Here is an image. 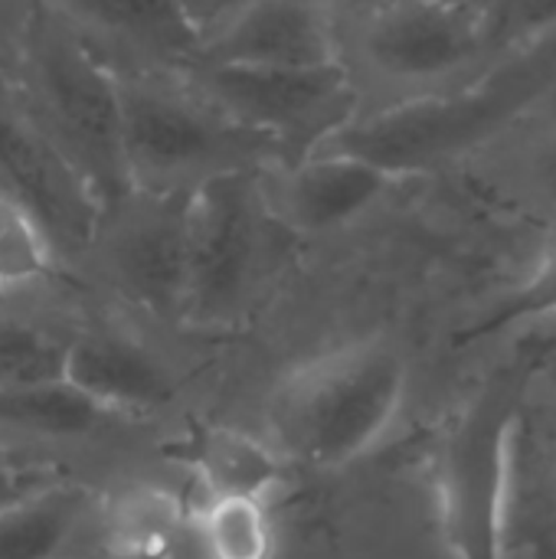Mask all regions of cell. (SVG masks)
<instances>
[{
    "label": "cell",
    "mask_w": 556,
    "mask_h": 559,
    "mask_svg": "<svg viewBox=\"0 0 556 559\" xmlns=\"http://www.w3.org/2000/svg\"><path fill=\"white\" fill-rule=\"evenodd\" d=\"M556 85V36L544 33L514 46L478 82L393 105L367 121L344 124L328 138L331 151L370 160L390 177L449 160L524 115Z\"/></svg>",
    "instance_id": "6da1fadb"
},
{
    "label": "cell",
    "mask_w": 556,
    "mask_h": 559,
    "mask_svg": "<svg viewBox=\"0 0 556 559\" xmlns=\"http://www.w3.org/2000/svg\"><path fill=\"white\" fill-rule=\"evenodd\" d=\"M406 396V364L383 341L328 350L275 390L272 445L311 468H344L390 432Z\"/></svg>",
    "instance_id": "7a4b0ae2"
},
{
    "label": "cell",
    "mask_w": 556,
    "mask_h": 559,
    "mask_svg": "<svg viewBox=\"0 0 556 559\" xmlns=\"http://www.w3.org/2000/svg\"><path fill=\"white\" fill-rule=\"evenodd\" d=\"M521 403L524 373H501L459 406L436 442L433 488L452 559H505Z\"/></svg>",
    "instance_id": "3957f363"
},
{
    "label": "cell",
    "mask_w": 556,
    "mask_h": 559,
    "mask_svg": "<svg viewBox=\"0 0 556 559\" xmlns=\"http://www.w3.org/2000/svg\"><path fill=\"white\" fill-rule=\"evenodd\" d=\"M29 62L46 111V131L82 170L102 213L118 210L134 193L125 157L118 79L88 56L72 33L52 26L46 16L33 23Z\"/></svg>",
    "instance_id": "277c9868"
},
{
    "label": "cell",
    "mask_w": 556,
    "mask_h": 559,
    "mask_svg": "<svg viewBox=\"0 0 556 559\" xmlns=\"http://www.w3.org/2000/svg\"><path fill=\"white\" fill-rule=\"evenodd\" d=\"M121 131L131 183L161 187L193 170L246 167L249 157L279 147L265 131L233 121L213 105L157 88L141 79H118Z\"/></svg>",
    "instance_id": "5b68a950"
},
{
    "label": "cell",
    "mask_w": 556,
    "mask_h": 559,
    "mask_svg": "<svg viewBox=\"0 0 556 559\" xmlns=\"http://www.w3.org/2000/svg\"><path fill=\"white\" fill-rule=\"evenodd\" d=\"M265 249V213L256 174L226 167L190 187L187 200V298L193 321H223L246 301Z\"/></svg>",
    "instance_id": "8992f818"
},
{
    "label": "cell",
    "mask_w": 556,
    "mask_h": 559,
    "mask_svg": "<svg viewBox=\"0 0 556 559\" xmlns=\"http://www.w3.org/2000/svg\"><path fill=\"white\" fill-rule=\"evenodd\" d=\"M206 92L233 121L265 131L275 144L305 134V141L331 138L347 124L354 88L347 69L321 66H226L210 62Z\"/></svg>",
    "instance_id": "52a82bcc"
},
{
    "label": "cell",
    "mask_w": 556,
    "mask_h": 559,
    "mask_svg": "<svg viewBox=\"0 0 556 559\" xmlns=\"http://www.w3.org/2000/svg\"><path fill=\"white\" fill-rule=\"evenodd\" d=\"M0 187L23 203L52 246L82 249L102 223V203L39 118L0 95Z\"/></svg>",
    "instance_id": "ba28073f"
},
{
    "label": "cell",
    "mask_w": 556,
    "mask_h": 559,
    "mask_svg": "<svg viewBox=\"0 0 556 559\" xmlns=\"http://www.w3.org/2000/svg\"><path fill=\"white\" fill-rule=\"evenodd\" d=\"M488 43V20L459 0H403L383 10L367 36L374 62L403 79L442 75Z\"/></svg>",
    "instance_id": "9c48e42d"
},
{
    "label": "cell",
    "mask_w": 556,
    "mask_h": 559,
    "mask_svg": "<svg viewBox=\"0 0 556 559\" xmlns=\"http://www.w3.org/2000/svg\"><path fill=\"white\" fill-rule=\"evenodd\" d=\"M190 187L154 190L115 233L111 259L121 285L154 314L184 311Z\"/></svg>",
    "instance_id": "30bf717a"
},
{
    "label": "cell",
    "mask_w": 556,
    "mask_h": 559,
    "mask_svg": "<svg viewBox=\"0 0 556 559\" xmlns=\"http://www.w3.org/2000/svg\"><path fill=\"white\" fill-rule=\"evenodd\" d=\"M62 380L111 416L147 413L174 396V380L164 364L118 334H85L66 344Z\"/></svg>",
    "instance_id": "8fae6325"
},
{
    "label": "cell",
    "mask_w": 556,
    "mask_h": 559,
    "mask_svg": "<svg viewBox=\"0 0 556 559\" xmlns=\"http://www.w3.org/2000/svg\"><path fill=\"white\" fill-rule=\"evenodd\" d=\"M206 59L226 66H321L334 62V49L311 3L252 0L210 43Z\"/></svg>",
    "instance_id": "7c38bea8"
},
{
    "label": "cell",
    "mask_w": 556,
    "mask_h": 559,
    "mask_svg": "<svg viewBox=\"0 0 556 559\" xmlns=\"http://www.w3.org/2000/svg\"><path fill=\"white\" fill-rule=\"evenodd\" d=\"M393 177L347 151L308 157L288 187V210L305 229H331L364 213Z\"/></svg>",
    "instance_id": "4fadbf2b"
},
{
    "label": "cell",
    "mask_w": 556,
    "mask_h": 559,
    "mask_svg": "<svg viewBox=\"0 0 556 559\" xmlns=\"http://www.w3.org/2000/svg\"><path fill=\"white\" fill-rule=\"evenodd\" d=\"M190 511L177 491L161 485H131L105 508L108 557L167 559L190 527Z\"/></svg>",
    "instance_id": "5bb4252c"
},
{
    "label": "cell",
    "mask_w": 556,
    "mask_h": 559,
    "mask_svg": "<svg viewBox=\"0 0 556 559\" xmlns=\"http://www.w3.org/2000/svg\"><path fill=\"white\" fill-rule=\"evenodd\" d=\"M88 511V491L49 485L0 504V559H59Z\"/></svg>",
    "instance_id": "9a60e30c"
},
{
    "label": "cell",
    "mask_w": 556,
    "mask_h": 559,
    "mask_svg": "<svg viewBox=\"0 0 556 559\" xmlns=\"http://www.w3.org/2000/svg\"><path fill=\"white\" fill-rule=\"evenodd\" d=\"M193 468L206 498L239 495L269 501L285 478V455L246 429L216 426L200 439Z\"/></svg>",
    "instance_id": "2e32d148"
},
{
    "label": "cell",
    "mask_w": 556,
    "mask_h": 559,
    "mask_svg": "<svg viewBox=\"0 0 556 559\" xmlns=\"http://www.w3.org/2000/svg\"><path fill=\"white\" fill-rule=\"evenodd\" d=\"M85 23L161 56L200 49L203 26L180 0H56Z\"/></svg>",
    "instance_id": "e0dca14e"
},
{
    "label": "cell",
    "mask_w": 556,
    "mask_h": 559,
    "mask_svg": "<svg viewBox=\"0 0 556 559\" xmlns=\"http://www.w3.org/2000/svg\"><path fill=\"white\" fill-rule=\"evenodd\" d=\"M115 419L66 380L36 386H0V426L46 439H75Z\"/></svg>",
    "instance_id": "ac0fdd59"
},
{
    "label": "cell",
    "mask_w": 556,
    "mask_h": 559,
    "mask_svg": "<svg viewBox=\"0 0 556 559\" xmlns=\"http://www.w3.org/2000/svg\"><path fill=\"white\" fill-rule=\"evenodd\" d=\"M193 531L206 559H272L275 531L262 498H203L193 504Z\"/></svg>",
    "instance_id": "d6986e66"
},
{
    "label": "cell",
    "mask_w": 556,
    "mask_h": 559,
    "mask_svg": "<svg viewBox=\"0 0 556 559\" xmlns=\"http://www.w3.org/2000/svg\"><path fill=\"white\" fill-rule=\"evenodd\" d=\"M52 242L39 219L0 187V292L36 285L49 272Z\"/></svg>",
    "instance_id": "ffe728a7"
},
{
    "label": "cell",
    "mask_w": 556,
    "mask_h": 559,
    "mask_svg": "<svg viewBox=\"0 0 556 559\" xmlns=\"http://www.w3.org/2000/svg\"><path fill=\"white\" fill-rule=\"evenodd\" d=\"M66 344L36 328L0 324V386H36L62 380Z\"/></svg>",
    "instance_id": "44dd1931"
},
{
    "label": "cell",
    "mask_w": 556,
    "mask_h": 559,
    "mask_svg": "<svg viewBox=\"0 0 556 559\" xmlns=\"http://www.w3.org/2000/svg\"><path fill=\"white\" fill-rule=\"evenodd\" d=\"M537 318H556V236L544 249L531 278L518 292H511L492 314H485L472 328V334L485 337V334H498V331H508L511 324L537 321Z\"/></svg>",
    "instance_id": "7402d4cb"
},
{
    "label": "cell",
    "mask_w": 556,
    "mask_h": 559,
    "mask_svg": "<svg viewBox=\"0 0 556 559\" xmlns=\"http://www.w3.org/2000/svg\"><path fill=\"white\" fill-rule=\"evenodd\" d=\"M556 23V0H498L488 13V39L521 46Z\"/></svg>",
    "instance_id": "603a6c76"
},
{
    "label": "cell",
    "mask_w": 556,
    "mask_h": 559,
    "mask_svg": "<svg viewBox=\"0 0 556 559\" xmlns=\"http://www.w3.org/2000/svg\"><path fill=\"white\" fill-rule=\"evenodd\" d=\"M180 3L190 10V16H193L200 26H206V23H210V20H216V16H220L233 0H180Z\"/></svg>",
    "instance_id": "cb8c5ba5"
},
{
    "label": "cell",
    "mask_w": 556,
    "mask_h": 559,
    "mask_svg": "<svg viewBox=\"0 0 556 559\" xmlns=\"http://www.w3.org/2000/svg\"><path fill=\"white\" fill-rule=\"evenodd\" d=\"M541 187L556 200V141L541 157Z\"/></svg>",
    "instance_id": "d4e9b609"
},
{
    "label": "cell",
    "mask_w": 556,
    "mask_h": 559,
    "mask_svg": "<svg viewBox=\"0 0 556 559\" xmlns=\"http://www.w3.org/2000/svg\"><path fill=\"white\" fill-rule=\"evenodd\" d=\"M3 468H7V449L0 445V472H3Z\"/></svg>",
    "instance_id": "484cf974"
},
{
    "label": "cell",
    "mask_w": 556,
    "mask_h": 559,
    "mask_svg": "<svg viewBox=\"0 0 556 559\" xmlns=\"http://www.w3.org/2000/svg\"><path fill=\"white\" fill-rule=\"evenodd\" d=\"M108 559H131V557H108Z\"/></svg>",
    "instance_id": "4316f807"
},
{
    "label": "cell",
    "mask_w": 556,
    "mask_h": 559,
    "mask_svg": "<svg viewBox=\"0 0 556 559\" xmlns=\"http://www.w3.org/2000/svg\"><path fill=\"white\" fill-rule=\"evenodd\" d=\"M554 465H556V452H554Z\"/></svg>",
    "instance_id": "83f0119b"
}]
</instances>
